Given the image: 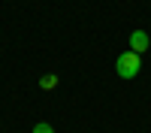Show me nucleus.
I'll return each instance as SVG.
<instances>
[{
    "instance_id": "f257e3e1",
    "label": "nucleus",
    "mask_w": 151,
    "mask_h": 133,
    "mask_svg": "<svg viewBox=\"0 0 151 133\" xmlns=\"http://www.w3.org/2000/svg\"><path fill=\"white\" fill-rule=\"evenodd\" d=\"M139 70H142V58L136 55V52H124V55H118V60H115V73L121 79H136L139 76Z\"/></svg>"
},
{
    "instance_id": "f03ea898",
    "label": "nucleus",
    "mask_w": 151,
    "mask_h": 133,
    "mask_svg": "<svg viewBox=\"0 0 151 133\" xmlns=\"http://www.w3.org/2000/svg\"><path fill=\"white\" fill-rule=\"evenodd\" d=\"M148 45H151V40H148V33H145V30H133V33H130V52L142 55Z\"/></svg>"
},
{
    "instance_id": "7ed1b4c3",
    "label": "nucleus",
    "mask_w": 151,
    "mask_h": 133,
    "mask_svg": "<svg viewBox=\"0 0 151 133\" xmlns=\"http://www.w3.org/2000/svg\"><path fill=\"white\" fill-rule=\"evenodd\" d=\"M40 88L42 91H55L58 88V76H55V73H45V76L40 79Z\"/></svg>"
},
{
    "instance_id": "20e7f679",
    "label": "nucleus",
    "mask_w": 151,
    "mask_h": 133,
    "mask_svg": "<svg viewBox=\"0 0 151 133\" xmlns=\"http://www.w3.org/2000/svg\"><path fill=\"white\" fill-rule=\"evenodd\" d=\"M30 133H55V127L48 124V121H40V124H36V127H33Z\"/></svg>"
}]
</instances>
